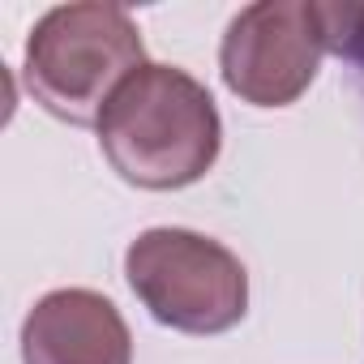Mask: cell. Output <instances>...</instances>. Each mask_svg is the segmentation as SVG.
Returning a JSON list of instances; mask_svg holds the SVG:
<instances>
[{
	"mask_svg": "<svg viewBox=\"0 0 364 364\" xmlns=\"http://www.w3.org/2000/svg\"><path fill=\"white\" fill-rule=\"evenodd\" d=\"M99 146L137 189H185L219 159V112L202 82L171 65H141L103 107Z\"/></svg>",
	"mask_w": 364,
	"mask_h": 364,
	"instance_id": "6da1fadb",
	"label": "cell"
},
{
	"mask_svg": "<svg viewBox=\"0 0 364 364\" xmlns=\"http://www.w3.org/2000/svg\"><path fill=\"white\" fill-rule=\"evenodd\" d=\"M317 5L300 0H262L249 5L223 35V82L257 107L296 103L317 77L321 60Z\"/></svg>",
	"mask_w": 364,
	"mask_h": 364,
	"instance_id": "277c9868",
	"label": "cell"
},
{
	"mask_svg": "<svg viewBox=\"0 0 364 364\" xmlns=\"http://www.w3.org/2000/svg\"><path fill=\"white\" fill-rule=\"evenodd\" d=\"M137 69L141 35L120 5H60L26 43L31 95L69 124L99 120Z\"/></svg>",
	"mask_w": 364,
	"mask_h": 364,
	"instance_id": "7a4b0ae2",
	"label": "cell"
},
{
	"mask_svg": "<svg viewBox=\"0 0 364 364\" xmlns=\"http://www.w3.org/2000/svg\"><path fill=\"white\" fill-rule=\"evenodd\" d=\"M26 364H133V338L112 300L86 287L43 296L22 326Z\"/></svg>",
	"mask_w": 364,
	"mask_h": 364,
	"instance_id": "5b68a950",
	"label": "cell"
},
{
	"mask_svg": "<svg viewBox=\"0 0 364 364\" xmlns=\"http://www.w3.org/2000/svg\"><path fill=\"white\" fill-rule=\"evenodd\" d=\"M124 274L154 321L185 334L232 330L249 309V274L240 257L185 228L141 232L124 253Z\"/></svg>",
	"mask_w": 364,
	"mask_h": 364,
	"instance_id": "3957f363",
	"label": "cell"
},
{
	"mask_svg": "<svg viewBox=\"0 0 364 364\" xmlns=\"http://www.w3.org/2000/svg\"><path fill=\"white\" fill-rule=\"evenodd\" d=\"M317 26L326 52L364 65V5H317Z\"/></svg>",
	"mask_w": 364,
	"mask_h": 364,
	"instance_id": "8992f818",
	"label": "cell"
}]
</instances>
